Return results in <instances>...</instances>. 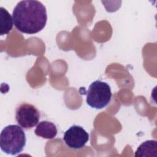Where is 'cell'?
Instances as JSON below:
<instances>
[{
	"mask_svg": "<svg viewBox=\"0 0 157 157\" xmlns=\"http://www.w3.org/2000/svg\"><path fill=\"white\" fill-rule=\"evenodd\" d=\"M13 25L20 32L28 34L39 33L45 26L47 14L44 5L36 0L21 1L13 12Z\"/></svg>",
	"mask_w": 157,
	"mask_h": 157,
	"instance_id": "cell-1",
	"label": "cell"
},
{
	"mask_svg": "<svg viewBox=\"0 0 157 157\" xmlns=\"http://www.w3.org/2000/svg\"><path fill=\"white\" fill-rule=\"evenodd\" d=\"M26 135L18 125L6 126L0 134V147L6 153L16 155L21 152L26 145Z\"/></svg>",
	"mask_w": 157,
	"mask_h": 157,
	"instance_id": "cell-2",
	"label": "cell"
},
{
	"mask_svg": "<svg viewBox=\"0 0 157 157\" xmlns=\"http://www.w3.org/2000/svg\"><path fill=\"white\" fill-rule=\"evenodd\" d=\"M112 92L110 85L101 80H96L89 86L86 93V104L95 109H101L110 102Z\"/></svg>",
	"mask_w": 157,
	"mask_h": 157,
	"instance_id": "cell-3",
	"label": "cell"
},
{
	"mask_svg": "<svg viewBox=\"0 0 157 157\" xmlns=\"http://www.w3.org/2000/svg\"><path fill=\"white\" fill-rule=\"evenodd\" d=\"M40 112L36 106L23 102L18 105L15 110V119L22 128L29 129L39 123Z\"/></svg>",
	"mask_w": 157,
	"mask_h": 157,
	"instance_id": "cell-4",
	"label": "cell"
},
{
	"mask_svg": "<svg viewBox=\"0 0 157 157\" xmlns=\"http://www.w3.org/2000/svg\"><path fill=\"white\" fill-rule=\"evenodd\" d=\"M63 140L72 149H81L89 140V134L80 126L73 125L64 134Z\"/></svg>",
	"mask_w": 157,
	"mask_h": 157,
	"instance_id": "cell-5",
	"label": "cell"
},
{
	"mask_svg": "<svg viewBox=\"0 0 157 157\" xmlns=\"http://www.w3.org/2000/svg\"><path fill=\"white\" fill-rule=\"evenodd\" d=\"M57 132L56 126L53 123L47 120L40 121L34 130L36 136L47 139H54Z\"/></svg>",
	"mask_w": 157,
	"mask_h": 157,
	"instance_id": "cell-6",
	"label": "cell"
},
{
	"mask_svg": "<svg viewBox=\"0 0 157 157\" xmlns=\"http://www.w3.org/2000/svg\"><path fill=\"white\" fill-rule=\"evenodd\" d=\"M134 156H157V141L148 140L142 143L137 148Z\"/></svg>",
	"mask_w": 157,
	"mask_h": 157,
	"instance_id": "cell-7",
	"label": "cell"
},
{
	"mask_svg": "<svg viewBox=\"0 0 157 157\" xmlns=\"http://www.w3.org/2000/svg\"><path fill=\"white\" fill-rule=\"evenodd\" d=\"M13 18L9 12L2 7L0 8V34H7L13 28Z\"/></svg>",
	"mask_w": 157,
	"mask_h": 157,
	"instance_id": "cell-8",
	"label": "cell"
}]
</instances>
